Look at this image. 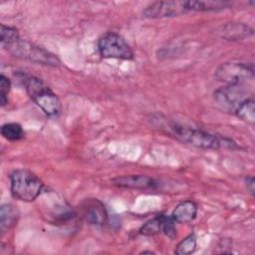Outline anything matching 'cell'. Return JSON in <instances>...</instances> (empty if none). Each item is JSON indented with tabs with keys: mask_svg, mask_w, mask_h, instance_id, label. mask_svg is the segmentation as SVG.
Segmentation results:
<instances>
[{
	"mask_svg": "<svg viewBox=\"0 0 255 255\" xmlns=\"http://www.w3.org/2000/svg\"><path fill=\"white\" fill-rule=\"evenodd\" d=\"M245 186L248 190V192H250V194L253 196L254 192H255V187H254V178L253 176H248L245 178Z\"/></svg>",
	"mask_w": 255,
	"mask_h": 255,
	"instance_id": "obj_22",
	"label": "cell"
},
{
	"mask_svg": "<svg viewBox=\"0 0 255 255\" xmlns=\"http://www.w3.org/2000/svg\"><path fill=\"white\" fill-rule=\"evenodd\" d=\"M99 52L102 57L109 59L132 60L133 52L127 41L118 33L108 32L99 39Z\"/></svg>",
	"mask_w": 255,
	"mask_h": 255,
	"instance_id": "obj_5",
	"label": "cell"
},
{
	"mask_svg": "<svg viewBox=\"0 0 255 255\" xmlns=\"http://www.w3.org/2000/svg\"><path fill=\"white\" fill-rule=\"evenodd\" d=\"M187 12L186 1H157L146 6L142 15L146 18H171Z\"/></svg>",
	"mask_w": 255,
	"mask_h": 255,
	"instance_id": "obj_8",
	"label": "cell"
},
{
	"mask_svg": "<svg viewBox=\"0 0 255 255\" xmlns=\"http://www.w3.org/2000/svg\"><path fill=\"white\" fill-rule=\"evenodd\" d=\"M20 38L18 30L14 27H9L4 24H1V45L2 47L14 42Z\"/></svg>",
	"mask_w": 255,
	"mask_h": 255,
	"instance_id": "obj_19",
	"label": "cell"
},
{
	"mask_svg": "<svg viewBox=\"0 0 255 255\" xmlns=\"http://www.w3.org/2000/svg\"><path fill=\"white\" fill-rule=\"evenodd\" d=\"M174 223L175 221L171 218V216L163 215L161 231L170 239H174L176 237V228Z\"/></svg>",
	"mask_w": 255,
	"mask_h": 255,
	"instance_id": "obj_21",
	"label": "cell"
},
{
	"mask_svg": "<svg viewBox=\"0 0 255 255\" xmlns=\"http://www.w3.org/2000/svg\"><path fill=\"white\" fill-rule=\"evenodd\" d=\"M83 216L88 223L94 225H103L108 219L106 208L99 200L88 201L84 207Z\"/></svg>",
	"mask_w": 255,
	"mask_h": 255,
	"instance_id": "obj_11",
	"label": "cell"
},
{
	"mask_svg": "<svg viewBox=\"0 0 255 255\" xmlns=\"http://www.w3.org/2000/svg\"><path fill=\"white\" fill-rule=\"evenodd\" d=\"M156 122H158L156 126L161 131L183 143L202 149H218L222 144L218 136L208 131L186 127L168 120L156 119Z\"/></svg>",
	"mask_w": 255,
	"mask_h": 255,
	"instance_id": "obj_1",
	"label": "cell"
},
{
	"mask_svg": "<svg viewBox=\"0 0 255 255\" xmlns=\"http://www.w3.org/2000/svg\"><path fill=\"white\" fill-rule=\"evenodd\" d=\"M234 115L243 122L254 125L255 123V102L252 97L244 100L236 109Z\"/></svg>",
	"mask_w": 255,
	"mask_h": 255,
	"instance_id": "obj_15",
	"label": "cell"
},
{
	"mask_svg": "<svg viewBox=\"0 0 255 255\" xmlns=\"http://www.w3.org/2000/svg\"><path fill=\"white\" fill-rule=\"evenodd\" d=\"M10 80L2 74L0 76V104L2 107H4L8 103V94L10 92Z\"/></svg>",
	"mask_w": 255,
	"mask_h": 255,
	"instance_id": "obj_20",
	"label": "cell"
},
{
	"mask_svg": "<svg viewBox=\"0 0 255 255\" xmlns=\"http://www.w3.org/2000/svg\"><path fill=\"white\" fill-rule=\"evenodd\" d=\"M162 217L163 215H159L148 220L141 226V228L139 229V233L144 236H153L159 233L162 226Z\"/></svg>",
	"mask_w": 255,
	"mask_h": 255,
	"instance_id": "obj_17",
	"label": "cell"
},
{
	"mask_svg": "<svg viewBox=\"0 0 255 255\" xmlns=\"http://www.w3.org/2000/svg\"><path fill=\"white\" fill-rule=\"evenodd\" d=\"M29 97L49 117H56L61 113L62 105L58 96L37 77H28L24 81Z\"/></svg>",
	"mask_w": 255,
	"mask_h": 255,
	"instance_id": "obj_2",
	"label": "cell"
},
{
	"mask_svg": "<svg viewBox=\"0 0 255 255\" xmlns=\"http://www.w3.org/2000/svg\"><path fill=\"white\" fill-rule=\"evenodd\" d=\"M215 78L226 85H244L254 78V66L252 63H224L216 69Z\"/></svg>",
	"mask_w": 255,
	"mask_h": 255,
	"instance_id": "obj_6",
	"label": "cell"
},
{
	"mask_svg": "<svg viewBox=\"0 0 255 255\" xmlns=\"http://www.w3.org/2000/svg\"><path fill=\"white\" fill-rule=\"evenodd\" d=\"M247 94L243 85H226L214 92L213 99L220 110L234 114L239 105L249 98Z\"/></svg>",
	"mask_w": 255,
	"mask_h": 255,
	"instance_id": "obj_7",
	"label": "cell"
},
{
	"mask_svg": "<svg viewBox=\"0 0 255 255\" xmlns=\"http://www.w3.org/2000/svg\"><path fill=\"white\" fill-rule=\"evenodd\" d=\"M43 189L40 178L28 169H16L10 174V190L13 197L18 200L34 201Z\"/></svg>",
	"mask_w": 255,
	"mask_h": 255,
	"instance_id": "obj_3",
	"label": "cell"
},
{
	"mask_svg": "<svg viewBox=\"0 0 255 255\" xmlns=\"http://www.w3.org/2000/svg\"><path fill=\"white\" fill-rule=\"evenodd\" d=\"M195 249H196V237L194 234H190L177 244L174 250V253L177 255H187V254L193 253Z\"/></svg>",
	"mask_w": 255,
	"mask_h": 255,
	"instance_id": "obj_18",
	"label": "cell"
},
{
	"mask_svg": "<svg viewBox=\"0 0 255 255\" xmlns=\"http://www.w3.org/2000/svg\"><path fill=\"white\" fill-rule=\"evenodd\" d=\"M216 33L218 36L228 41H238L252 36L253 29L245 23L230 22L218 27Z\"/></svg>",
	"mask_w": 255,
	"mask_h": 255,
	"instance_id": "obj_10",
	"label": "cell"
},
{
	"mask_svg": "<svg viewBox=\"0 0 255 255\" xmlns=\"http://www.w3.org/2000/svg\"><path fill=\"white\" fill-rule=\"evenodd\" d=\"M157 183L154 178L144 174L123 175L112 179L113 185L128 189H154Z\"/></svg>",
	"mask_w": 255,
	"mask_h": 255,
	"instance_id": "obj_9",
	"label": "cell"
},
{
	"mask_svg": "<svg viewBox=\"0 0 255 255\" xmlns=\"http://www.w3.org/2000/svg\"><path fill=\"white\" fill-rule=\"evenodd\" d=\"M1 134L4 138L16 141L20 140L25 136V132L22 127L17 123H7L1 127Z\"/></svg>",
	"mask_w": 255,
	"mask_h": 255,
	"instance_id": "obj_16",
	"label": "cell"
},
{
	"mask_svg": "<svg viewBox=\"0 0 255 255\" xmlns=\"http://www.w3.org/2000/svg\"><path fill=\"white\" fill-rule=\"evenodd\" d=\"M197 214V205L192 200H185L175 206L171 213V218L177 223L191 222Z\"/></svg>",
	"mask_w": 255,
	"mask_h": 255,
	"instance_id": "obj_12",
	"label": "cell"
},
{
	"mask_svg": "<svg viewBox=\"0 0 255 255\" xmlns=\"http://www.w3.org/2000/svg\"><path fill=\"white\" fill-rule=\"evenodd\" d=\"M188 12L199 11H221L230 7V3L220 0H196V1H186Z\"/></svg>",
	"mask_w": 255,
	"mask_h": 255,
	"instance_id": "obj_13",
	"label": "cell"
},
{
	"mask_svg": "<svg viewBox=\"0 0 255 255\" xmlns=\"http://www.w3.org/2000/svg\"><path fill=\"white\" fill-rule=\"evenodd\" d=\"M19 212L17 208L12 204H3L0 208V230L1 233H5L13 228L18 220Z\"/></svg>",
	"mask_w": 255,
	"mask_h": 255,
	"instance_id": "obj_14",
	"label": "cell"
},
{
	"mask_svg": "<svg viewBox=\"0 0 255 255\" xmlns=\"http://www.w3.org/2000/svg\"><path fill=\"white\" fill-rule=\"evenodd\" d=\"M14 57L28 60L37 64L56 67L60 64L59 59L52 53L40 48L28 41L18 38L14 42L3 47Z\"/></svg>",
	"mask_w": 255,
	"mask_h": 255,
	"instance_id": "obj_4",
	"label": "cell"
}]
</instances>
